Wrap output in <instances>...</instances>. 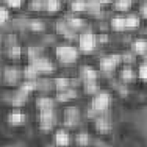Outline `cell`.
<instances>
[{
  "mask_svg": "<svg viewBox=\"0 0 147 147\" xmlns=\"http://www.w3.org/2000/svg\"><path fill=\"white\" fill-rule=\"evenodd\" d=\"M0 147H27V146L19 144V142H13V144H5V146H0Z\"/></svg>",
  "mask_w": 147,
  "mask_h": 147,
  "instance_id": "obj_2",
  "label": "cell"
},
{
  "mask_svg": "<svg viewBox=\"0 0 147 147\" xmlns=\"http://www.w3.org/2000/svg\"><path fill=\"white\" fill-rule=\"evenodd\" d=\"M128 124L139 141L147 147V103L136 107L128 114Z\"/></svg>",
  "mask_w": 147,
  "mask_h": 147,
  "instance_id": "obj_1",
  "label": "cell"
}]
</instances>
